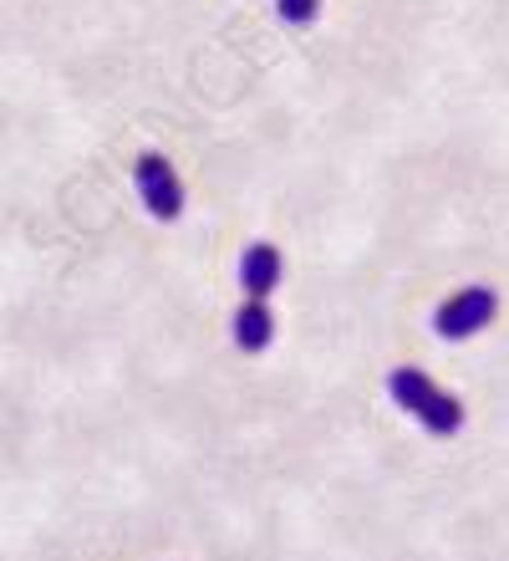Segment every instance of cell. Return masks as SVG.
Wrapping results in <instances>:
<instances>
[{
    "label": "cell",
    "instance_id": "3",
    "mask_svg": "<svg viewBox=\"0 0 509 561\" xmlns=\"http://www.w3.org/2000/svg\"><path fill=\"white\" fill-rule=\"evenodd\" d=\"M138 199L148 205L153 220H178L184 215V179L163 153H143L138 159Z\"/></svg>",
    "mask_w": 509,
    "mask_h": 561
},
{
    "label": "cell",
    "instance_id": "5",
    "mask_svg": "<svg viewBox=\"0 0 509 561\" xmlns=\"http://www.w3.org/2000/svg\"><path fill=\"white\" fill-rule=\"evenodd\" d=\"M234 342L245 353H265L276 342V311H270V301H245V307L234 311Z\"/></svg>",
    "mask_w": 509,
    "mask_h": 561
},
{
    "label": "cell",
    "instance_id": "1",
    "mask_svg": "<svg viewBox=\"0 0 509 561\" xmlns=\"http://www.w3.org/2000/svg\"><path fill=\"white\" fill-rule=\"evenodd\" d=\"M387 393H393V403L403 414H413L438 439H449V434L464 428V403L453 399V393H443L423 368H393L387 373Z\"/></svg>",
    "mask_w": 509,
    "mask_h": 561
},
{
    "label": "cell",
    "instance_id": "2",
    "mask_svg": "<svg viewBox=\"0 0 509 561\" xmlns=\"http://www.w3.org/2000/svg\"><path fill=\"white\" fill-rule=\"evenodd\" d=\"M495 317H499L495 286H464V291H453L449 301H438L433 332L443 342H468V337H479V332L495 322Z\"/></svg>",
    "mask_w": 509,
    "mask_h": 561
},
{
    "label": "cell",
    "instance_id": "4",
    "mask_svg": "<svg viewBox=\"0 0 509 561\" xmlns=\"http://www.w3.org/2000/svg\"><path fill=\"white\" fill-rule=\"evenodd\" d=\"M280 280H286L280 251L270 240H255V245L240 255V291H245V301H270V291H276Z\"/></svg>",
    "mask_w": 509,
    "mask_h": 561
},
{
    "label": "cell",
    "instance_id": "6",
    "mask_svg": "<svg viewBox=\"0 0 509 561\" xmlns=\"http://www.w3.org/2000/svg\"><path fill=\"white\" fill-rule=\"evenodd\" d=\"M276 15L286 26H311L321 15V0H276Z\"/></svg>",
    "mask_w": 509,
    "mask_h": 561
}]
</instances>
